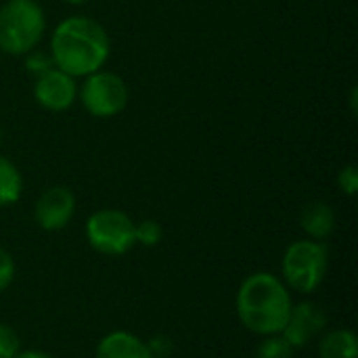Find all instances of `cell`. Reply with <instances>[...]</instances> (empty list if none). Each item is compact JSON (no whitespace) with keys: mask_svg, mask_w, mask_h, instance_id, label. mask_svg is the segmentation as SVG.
Masks as SVG:
<instances>
[{"mask_svg":"<svg viewBox=\"0 0 358 358\" xmlns=\"http://www.w3.org/2000/svg\"><path fill=\"white\" fill-rule=\"evenodd\" d=\"M109 48L111 42L105 27L84 15H73L61 21L50 38L55 67L71 78H86L99 71L109 57Z\"/></svg>","mask_w":358,"mask_h":358,"instance_id":"1","label":"cell"},{"mask_svg":"<svg viewBox=\"0 0 358 358\" xmlns=\"http://www.w3.org/2000/svg\"><path fill=\"white\" fill-rule=\"evenodd\" d=\"M292 306L287 285L271 273L250 275L237 292L239 321L258 336L281 334L289 319Z\"/></svg>","mask_w":358,"mask_h":358,"instance_id":"2","label":"cell"},{"mask_svg":"<svg viewBox=\"0 0 358 358\" xmlns=\"http://www.w3.org/2000/svg\"><path fill=\"white\" fill-rule=\"evenodd\" d=\"M46 29V17L36 0H8L0 6V50L6 55L31 52Z\"/></svg>","mask_w":358,"mask_h":358,"instance_id":"3","label":"cell"},{"mask_svg":"<svg viewBox=\"0 0 358 358\" xmlns=\"http://www.w3.org/2000/svg\"><path fill=\"white\" fill-rule=\"evenodd\" d=\"M327 266H329L327 248L315 239H300L285 250L281 262L283 283L294 292L310 294L323 283L327 275Z\"/></svg>","mask_w":358,"mask_h":358,"instance_id":"4","label":"cell"},{"mask_svg":"<svg viewBox=\"0 0 358 358\" xmlns=\"http://www.w3.org/2000/svg\"><path fill=\"white\" fill-rule=\"evenodd\" d=\"M86 239L105 256H122L134 248V222L120 210H99L86 220Z\"/></svg>","mask_w":358,"mask_h":358,"instance_id":"5","label":"cell"},{"mask_svg":"<svg viewBox=\"0 0 358 358\" xmlns=\"http://www.w3.org/2000/svg\"><path fill=\"white\" fill-rule=\"evenodd\" d=\"M80 101L90 115L113 117L128 105V86L117 73L99 69L86 76L80 88Z\"/></svg>","mask_w":358,"mask_h":358,"instance_id":"6","label":"cell"},{"mask_svg":"<svg viewBox=\"0 0 358 358\" xmlns=\"http://www.w3.org/2000/svg\"><path fill=\"white\" fill-rule=\"evenodd\" d=\"M78 96L76 78L61 71L59 67H50L48 71L36 76L34 82V99L40 107L48 111H65L73 105Z\"/></svg>","mask_w":358,"mask_h":358,"instance_id":"7","label":"cell"},{"mask_svg":"<svg viewBox=\"0 0 358 358\" xmlns=\"http://www.w3.org/2000/svg\"><path fill=\"white\" fill-rule=\"evenodd\" d=\"M76 212V197L67 187H50L34 206V220L44 231H61Z\"/></svg>","mask_w":358,"mask_h":358,"instance_id":"8","label":"cell"},{"mask_svg":"<svg viewBox=\"0 0 358 358\" xmlns=\"http://www.w3.org/2000/svg\"><path fill=\"white\" fill-rule=\"evenodd\" d=\"M327 327V313L315 302H300L292 306L289 319L281 336L289 342L292 348H302L313 342Z\"/></svg>","mask_w":358,"mask_h":358,"instance_id":"9","label":"cell"},{"mask_svg":"<svg viewBox=\"0 0 358 358\" xmlns=\"http://www.w3.org/2000/svg\"><path fill=\"white\" fill-rule=\"evenodd\" d=\"M96 358H153L147 342L128 331H113L96 346Z\"/></svg>","mask_w":358,"mask_h":358,"instance_id":"10","label":"cell"},{"mask_svg":"<svg viewBox=\"0 0 358 358\" xmlns=\"http://www.w3.org/2000/svg\"><path fill=\"white\" fill-rule=\"evenodd\" d=\"M300 224L304 233L315 241H325L336 229V214L325 201H313L302 210Z\"/></svg>","mask_w":358,"mask_h":358,"instance_id":"11","label":"cell"},{"mask_svg":"<svg viewBox=\"0 0 358 358\" xmlns=\"http://www.w3.org/2000/svg\"><path fill=\"white\" fill-rule=\"evenodd\" d=\"M321 358H358V338L350 329H334L319 342Z\"/></svg>","mask_w":358,"mask_h":358,"instance_id":"12","label":"cell"},{"mask_svg":"<svg viewBox=\"0 0 358 358\" xmlns=\"http://www.w3.org/2000/svg\"><path fill=\"white\" fill-rule=\"evenodd\" d=\"M21 191H23V178L17 166L0 155V208L17 203Z\"/></svg>","mask_w":358,"mask_h":358,"instance_id":"13","label":"cell"},{"mask_svg":"<svg viewBox=\"0 0 358 358\" xmlns=\"http://www.w3.org/2000/svg\"><path fill=\"white\" fill-rule=\"evenodd\" d=\"M294 350L296 348H292L281 334H275V336H264L262 344L256 348L254 358H294Z\"/></svg>","mask_w":358,"mask_h":358,"instance_id":"14","label":"cell"},{"mask_svg":"<svg viewBox=\"0 0 358 358\" xmlns=\"http://www.w3.org/2000/svg\"><path fill=\"white\" fill-rule=\"evenodd\" d=\"M162 224L155 220H143L138 224H134V241L145 245V248H153L162 241Z\"/></svg>","mask_w":358,"mask_h":358,"instance_id":"15","label":"cell"},{"mask_svg":"<svg viewBox=\"0 0 358 358\" xmlns=\"http://www.w3.org/2000/svg\"><path fill=\"white\" fill-rule=\"evenodd\" d=\"M19 352H21V342L17 331L0 323V358H15Z\"/></svg>","mask_w":358,"mask_h":358,"instance_id":"16","label":"cell"},{"mask_svg":"<svg viewBox=\"0 0 358 358\" xmlns=\"http://www.w3.org/2000/svg\"><path fill=\"white\" fill-rule=\"evenodd\" d=\"M338 187L346 193V195H357L358 191V170L355 164L342 168V172L338 174Z\"/></svg>","mask_w":358,"mask_h":358,"instance_id":"17","label":"cell"},{"mask_svg":"<svg viewBox=\"0 0 358 358\" xmlns=\"http://www.w3.org/2000/svg\"><path fill=\"white\" fill-rule=\"evenodd\" d=\"M13 277H15V262H13V256H10L4 248H0V292H4V289L10 285Z\"/></svg>","mask_w":358,"mask_h":358,"instance_id":"18","label":"cell"},{"mask_svg":"<svg viewBox=\"0 0 358 358\" xmlns=\"http://www.w3.org/2000/svg\"><path fill=\"white\" fill-rule=\"evenodd\" d=\"M50 67H55L52 57H48V55H44V52H36V50L27 52V69H29L31 73L40 76V73L48 71Z\"/></svg>","mask_w":358,"mask_h":358,"instance_id":"19","label":"cell"},{"mask_svg":"<svg viewBox=\"0 0 358 358\" xmlns=\"http://www.w3.org/2000/svg\"><path fill=\"white\" fill-rule=\"evenodd\" d=\"M15 358H52L50 355H46V352H42V350H23V352H19Z\"/></svg>","mask_w":358,"mask_h":358,"instance_id":"20","label":"cell"},{"mask_svg":"<svg viewBox=\"0 0 358 358\" xmlns=\"http://www.w3.org/2000/svg\"><path fill=\"white\" fill-rule=\"evenodd\" d=\"M357 99H358V88L355 86V88L350 90V109H352V113H357V111H358Z\"/></svg>","mask_w":358,"mask_h":358,"instance_id":"21","label":"cell"},{"mask_svg":"<svg viewBox=\"0 0 358 358\" xmlns=\"http://www.w3.org/2000/svg\"><path fill=\"white\" fill-rule=\"evenodd\" d=\"M65 2H69V4H84V2H88V0H65Z\"/></svg>","mask_w":358,"mask_h":358,"instance_id":"22","label":"cell"}]
</instances>
